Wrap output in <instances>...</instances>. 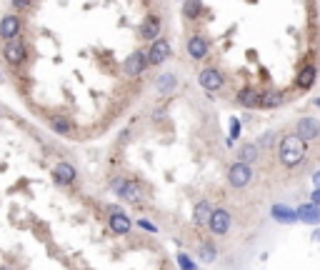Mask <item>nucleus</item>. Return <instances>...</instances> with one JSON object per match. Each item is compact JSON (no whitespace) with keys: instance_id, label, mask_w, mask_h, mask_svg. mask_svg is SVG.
I'll return each instance as SVG.
<instances>
[{"instance_id":"f257e3e1","label":"nucleus","mask_w":320,"mask_h":270,"mask_svg":"<svg viewBox=\"0 0 320 270\" xmlns=\"http://www.w3.org/2000/svg\"><path fill=\"white\" fill-rule=\"evenodd\" d=\"M305 143L300 135H288L280 140V148H278V155H280V163L285 168H298L303 160H305Z\"/></svg>"},{"instance_id":"f03ea898","label":"nucleus","mask_w":320,"mask_h":270,"mask_svg":"<svg viewBox=\"0 0 320 270\" xmlns=\"http://www.w3.org/2000/svg\"><path fill=\"white\" fill-rule=\"evenodd\" d=\"M253 180V168L248 163H235V165H230V170H228V183L233 185V188H245V185Z\"/></svg>"},{"instance_id":"7ed1b4c3","label":"nucleus","mask_w":320,"mask_h":270,"mask_svg":"<svg viewBox=\"0 0 320 270\" xmlns=\"http://www.w3.org/2000/svg\"><path fill=\"white\" fill-rule=\"evenodd\" d=\"M208 228L213 235H225L230 230V213L223 210V208H218V210H213L210 220H208Z\"/></svg>"},{"instance_id":"20e7f679","label":"nucleus","mask_w":320,"mask_h":270,"mask_svg":"<svg viewBox=\"0 0 320 270\" xmlns=\"http://www.w3.org/2000/svg\"><path fill=\"white\" fill-rule=\"evenodd\" d=\"M3 55H5V60L10 65H23L25 63V58H28V50H25V45L20 43V40H8V45H5V50H3Z\"/></svg>"},{"instance_id":"39448f33","label":"nucleus","mask_w":320,"mask_h":270,"mask_svg":"<svg viewBox=\"0 0 320 270\" xmlns=\"http://www.w3.org/2000/svg\"><path fill=\"white\" fill-rule=\"evenodd\" d=\"M198 83L205 88V90H220L223 88V83H225V78H223V73L220 70H215V68H205V70H200V75H198Z\"/></svg>"},{"instance_id":"423d86ee","label":"nucleus","mask_w":320,"mask_h":270,"mask_svg":"<svg viewBox=\"0 0 320 270\" xmlns=\"http://www.w3.org/2000/svg\"><path fill=\"white\" fill-rule=\"evenodd\" d=\"M148 65H150V58H148V53H133L130 58H125V73L130 78H138Z\"/></svg>"},{"instance_id":"0eeeda50","label":"nucleus","mask_w":320,"mask_h":270,"mask_svg":"<svg viewBox=\"0 0 320 270\" xmlns=\"http://www.w3.org/2000/svg\"><path fill=\"white\" fill-rule=\"evenodd\" d=\"M148 58H150V65H160L170 58V43L165 38H155L150 50H148Z\"/></svg>"},{"instance_id":"6e6552de","label":"nucleus","mask_w":320,"mask_h":270,"mask_svg":"<svg viewBox=\"0 0 320 270\" xmlns=\"http://www.w3.org/2000/svg\"><path fill=\"white\" fill-rule=\"evenodd\" d=\"M53 178H55L58 185H70V183L78 178V173H75V168H73L70 163L63 160V163H58L55 168H53Z\"/></svg>"},{"instance_id":"1a4fd4ad","label":"nucleus","mask_w":320,"mask_h":270,"mask_svg":"<svg viewBox=\"0 0 320 270\" xmlns=\"http://www.w3.org/2000/svg\"><path fill=\"white\" fill-rule=\"evenodd\" d=\"M160 35V15H148L140 23V38L143 40H155Z\"/></svg>"},{"instance_id":"9d476101","label":"nucleus","mask_w":320,"mask_h":270,"mask_svg":"<svg viewBox=\"0 0 320 270\" xmlns=\"http://www.w3.org/2000/svg\"><path fill=\"white\" fill-rule=\"evenodd\" d=\"M18 35H20V18L18 15H5L3 20H0V38L13 40Z\"/></svg>"},{"instance_id":"9b49d317","label":"nucleus","mask_w":320,"mask_h":270,"mask_svg":"<svg viewBox=\"0 0 320 270\" xmlns=\"http://www.w3.org/2000/svg\"><path fill=\"white\" fill-rule=\"evenodd\" d=\"M108 223H110V230H113L115 235H128V233H130V218H128L123 210L110 213Z\"/></svg>"},{"instance_id":"f8f14e48","label":"nucleus","mask_w":320,"mask_h":270,"mask_svg":"<svg viewBox=\"0 0 320 270\" xmlns=\"http://www.w3.org/2000/svg\"><path fill=\"white\" fill-rule=\"evenodd\" d=\"M298 135H300L303 140H315L320 135V125L315 118H300V123H298Z\"/></svg>"},{"instance_id":"ddd939ff","label":"nucleus","mask_w":320,"mask_h":270,"mask_svg":"<svg viewBox=\"0 0 320 270\" xmlns=\"http://www.w3.org/2000/svg\"><path fill=\"white\" fill-rule=\"evenodd\" d=\"M188 55L193 60H203L208 55V40L203 35H193L188 40Z\"/></svg>"},{"instance_id":"4468645a","label":"nucleus","mask_w":320,"mask_h":270,"mask_svg":"<svg viewBox=\"0 0 320 270\" xmlns=\"http://www.w3.org/2000/svg\"><path fill=\"white\" fill-rule=\"evenodd\" d=\"M120 198H125L128 203H138V200L143 198V185H140L138 180H128L125 188H123V193H120Z\"/></svg>"},{"instance_id":"2eb2a0df","label":"nucleus","mask_w":320,"mask_h":270,"mask_svg":"<svg viewBox=\"0 0 320 270\" xmlns=\"http://www.w3.org/2000/svg\"><path fill=\"white\" fill-rule=\"evenodd\" d=\"M260 98L263 95L258 90H253V88H245V90L238 93V103L245 105V108H260Z\"/></svg>"},{"instance_id":"dca6fc26","label":"nucleus","mask_w":320,"mask_h":270,"mask_svg":"<svg viewBox=\"0 0 320 270\" xmlns=\"http://www.w3.org/2000/svg\"><path fill=\"white\" fill-rule=\"evenodd\" d=\"M210 215H213L210 203H208V200H200V203L195 205V210H193V223H195V225H208Z\"/></svg>"},{"instance_id":"f3484780","label":"nucleus","mask_w":320,"mask_h":270,"mask_svg":"<svg viewBox=\"0 0 320 270\" xmlns=\"http://www.w3.org/2000/svg\"><path fill=\"white\" fill-rule=\"evenodd\" d=\"M315 78H318V70H315L313 65H305V68L300 70V75H298V88H303V90L313 88V85H315Z\"/></svg>"},{"instance_id":"a211bd4d","label":"nucleus","mask_w":320,"mask_h":270,"mask_svg":"<svg viewBox=\"0 0 320 270\" xmlns=\"http://www.w3.org/2000/svg\"><path fill=\"white\" fill-rule=\"evenodd\" d=\"M298 218L305 220V223H320V208H315V205H303L300 210H298Z\"/></svg>"},{"instance_id":"6ab92c4d","label":"nucleus","mask_w":320,"mask_h":270,"mask_svg":"<svg viewBox=\"0 0 320 270\" xmlns=\"http://www.w3.org/2000/svg\"><path fill=\"white\" fill-rule=\"evenodd\" d=\"M200 10H203V0H185V5H183V15H185L188 20L200 18Z\"/></svg>"},{"instance_id":"aec40b11","label":"nucleus","mask_w":320,"mask_h":270,"mask_svg":"<svg viewBox=\"0 0 320 270\" xmlns=\"http://www.w3.org/2000/svg\"><path fill=\"white\" fill-rule=\"evenodd\" d=\"M155 85H158V90H160V93H170V90H173V88L178 85V78H175L173 73H165V75H160V78H158Z\"/></svg>"},{"instance_id":"412c9836","label":"nucleus","mask_w":320,"mask_h":270,"mask_svg":"<svg viewBox=\"0 0 320 270\" xmlns=\"http://www.w3.org/2000/svg\"><path fill=\"white\" fill-rule=\"evenodd\" d=\"M273 215L278 218L280 223H293V220H298V213H295V210H288V208H283V205H275V208H273Z\"/></svg>"},{"instance_id":"4be33fe9","label":"nucleus","mask_w":320,"mask_h":270,"mask_svg":"<svg viewBox=\"0 0 320 270\" xmlns=\"http://www.w3.org/2000/svg\"><path fill=\"white\" fill-rule=\"evenodd\" d=\"M238 158L243 160V163H253L255 158H258V145H243V148H240V153H238Z\"/></svg>"},{"instance_id":"5701e85b","label":"nucleus","mask_w":320,"mask_h":270,"mask_svg":"<svg viewBox=\"0 0 320 270\" xmlns=\"http://www.w3.org/2000/svg\"><path fill=\"white\" fill-rule=\"evenodd\" d=\"M280 103H283L280 93H265L260 98V108H275V105H280Z\"/></svg>"},{"instance_id":"b1692460","label":"nucleus","mask_w":320,"mask_h":270,"mask_svg":"<svg viewBox=\"0 0 320 270\" xmlns=\"http://www.w3.org/2000/svg\"><path fill=\"white\" fill-rule=\"evenodd\" d=\"M50 128L55 133H60V135H65V133H70V120L68 118H53L50 120Z\"/></svg>"},{"instance_id":"393cba45","label":"nucleus","mask_w":320,"mask_h":270,"mask_svg":"<svg viewBox=\"0 0 320 270\" xmlns=\"http://www.w3.org/2000/svg\"><path fill=\"white\" fill-rule=\"evenodd\" d=\"M215 245H210V243H203L200 245V258L205 260V263H213V260H215Z\"/></svg>"},{"instance_id":"a878e982","label":"nucleus","mask_w":320,"mask_h":270,"mask_svg":"<svg viewBox=\"0 0 320 270\" xmlns=\"http://www.w3.org/2000/svg\"><path fill=\"white\" fill-rule=\"evenodd\" d=\"M178 265H180V268H185V270H193V268H195V263L190 260L185 253H180V255H178Z\"/></svg>"},{"instance_id":"bb28decb","label":"nucleus","mask_w":320,"mask_h":270,"mask_svg":"<svg viewBox=\"0 0 320 270\" xmlns=\"http://www.w3.org/2000/svg\"><path fill=\"white\" fill-rule=\"evenodd\" d=\"M125 183H128L125 178H115V180L110 183V188H113V193H115V195H120V193H123V188H125Z\"/></svg>"},{"instance_id":"cd10ccee","label":"nucleus","mask_w":320,"mask_h":270,"mask_svg":"<svg viewBox=\"0 0 320 270\" xmlns=\"http://www.w3.org/2000/svg\"><path fill=\"white\" fill-rule=\"evenodd\" d=\"M238 133H240V123L238 120H233V125H230V138H228V143H233L238 138Z\"/></svg>"},{"instance_id":"c85d7f7f","label":"nucleus","mask_w":320,"mask_h":270,"mask_svg":"<svg viewBox=\"0 0 320 270\" xmlns=\"http://www.w3.org/2000/svg\"><path fill=\"white\" fill-rule=\"evenodd\" d=\"M30 5H33V0H13V8H18V10H25Z\"/></svg>"},{"instance_id":"c756f323","label":"nucleus","mask_w":320,"mask_h":270,"mask_svg":"<svg viewBox=\"0 0 320 270\" xmlns=\"http://www.w3.org/2000/svg\"><path fill=\"white\" fill-rule=\"evenodd\" d=\"M138 225L143 228V230H148V233H158V228L153 223H148V220H138Z\"/></svg>"},{"instance_id":"7c9ffc66","label":"nucleus","mask_w":320,"mask_h":270,"mask_svg":"<svg viewBox=\"0 0 320 270\" xmlns=\"http://www.w3.org/2000/svg\"><path fill=\"white\" fill-rule=\"evenodd\" d=\"M313 203H315V205H320V188L313 193Z\"/></svg>"},{"instance_id":"2f4dec72","label":"nucleus","mask_w":320,"mask_h":270,"mask_svg":"<svg viewBox=\"0 0 320 270\" xmlns=\"http://www.w3.org/2000/svg\"><path fill=\"white\" fill-rule=\"evenodd\" d=\"M315 185H318V188H320V173L315 175Z\"/></svg>"}]
</instances>
